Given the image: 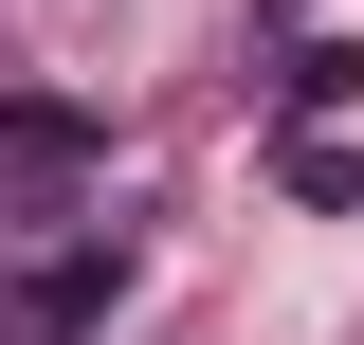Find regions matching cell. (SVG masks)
Segmentation results:
<instances>
[{
  "instance_id": "cell-2",
  "label": "cell",
  "mask_w": 364,
  "mask_h": 345,
  "mask_svg": "<svg viewBox=\"0 0 364 345\" xmlns=\"http://www.w3.org/2000/svg\"><path fill=\"white\" fill-rule=\"evenodd\" d=\"M0 164L18 182H73V164H109V128H91L73 91H0Z\"/></svg>"
},
{
  "instance_id": "cell-1",
  "label": "cell",
  "mask_w": 364,
  "mask_h": 345,
  "mask_svg": "<svg viewBox=\"0 0 364 345\" xmlns=\"http://www.w3.org/2000/svg\"><path fill=\"white\" fill-rule=\"evenodd\" d=\"M109 309H128V236H73V255L18 273V309H0V327H18V345H91Z\"/></svg>"
},
{
  "instance_id": "cell-3",
  "label": "cell",
  "mask_w": 364,
  "mask_h": 345,
  "mask_svg": "<svg viewBox=\"0 0 364 345\" xmlns=\"http://www.w3.org/2000/svg\"><path fill=\"white\" fill-rule=\"evenodd\" d=\"M346 91H364V37H310V55H291V109H346Z\"/></svg>"
}]
</instances>
